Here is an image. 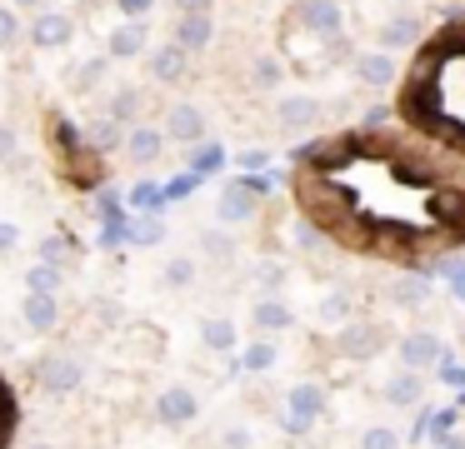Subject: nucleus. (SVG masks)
Segmentation results:
<instances>
[{"label":"nucleus","instance_id":"f3484780","mask_svg":"<svg viewBox=\"0 0 465 449\" xmlns=\"http://www.w3.org/2000/svg\"><path fill=\"white\" fill-rule=\"evenodd\" d=\"M211 35H215V20H211V10H201V15H181V20H175V45H185L191 55H201V50H211Z\"/></svg>","mask_w":465,"mask_h":449},{"label":"nucleus","instance_id":"4be33fe9","mask_svg":"<svg viewBox=\"0 0 465 449\" xmlns=\"http://www.w3.org/2000/svg\"><path fill=\"white\" fill-rule=\"evenodd\" d=\"M145 50V25L141 20H125L121 30H111V40H105V55L111 60H135Z\"/></svg>","mask_w":465,"mask_h":449},{"label":"nucleus","instance_id":"0eeeda50","mask_svg":"<svg viewBox=\"0 0 465 449\" xmlns=\"http://www.w3.org/2000/svg\"><path fill=\"white\" fill-rule=\"evenodd\" d=\"M151 415H155V425H165V429H191L195 419H201V395H195L191 385H165L161 395H155Z\"/></svg>","mask_w":465,"mask_h":449},{"label":"nucleus","instance_id":"49530a36","mask_svg":"<svg viewBox=\"0 0 465 449\" xmlns=\"http://www.w3.org/2000/svg\"><path fill=\"white\" fill-rule=\"evenodd\" d=\"M11 155H15V130L0 125V160H11Z\"/></svg>","mask_w":465,"mask_h":449},{"label":"nucleus","instance_id":"ddd939ff","mask_svg":"<svg viewBox=\"0 0 465 449\" xmlns=\"http://www.w3.org/2000/svg\"><path fill=\"white\" fill-rule=\"evenodd\" d=\"M355 80H361V85H371V90L395 85V80H401L395 55H391V50H361V55H355Z\"/></svg>","mask_w":465,"mask_h":449},{"label":"nucleus","instance_id":"37998d69","mask_svg":"<svg viewBox=\"0 0 465 449\" xmlns=\"http://www.w3.org/2000/svg\"><path fill=\"white\" fill-rule=\"evenodd\" d=\"M15 245H21V229L11 220H0V255H15Z\"/></svg>","mask_w":465,"mask_h":449},{"label":"nucleus","instance_id":"393cba45","mask_svg":"<svg viewBox=\"0 0 465 449\" xmlns=\"http://www.w3.org/2000/svg\"><path fill=\"white\" fill-rule=\"evenodd\" d=\"M351 289H331V295H325L321 299V305H315V315H321V325H335V329H341V325H351Z\"/></svg>","mask_w":465,"mask_h":449},{"label":"nucleus","instance_id":"c03bdc74","mask_svg":"<svg viewBox=\"0 0 465 449\" xmlns=\"http://www.w3.org/2000/svg\"><path fill=\"white\" fill-rule=\"evenodd\" d=\"M115 5H121V15L141 20V15H151V5H155V0H115Z\"/></svg>","mask_w":465,"mask_h":449},{"label":"nucleus","instance_id":"f8f14e48","mask_svg":"<svg viewBox=\"0 0 465 449\" xmlns=\"http://www.w3.org/2000/svg\"><path fill=\"white\" fill-rule=\"evenodd\" d=\"M381 395H385V405H391V409H420V399H425V375H420V369H405V365H401L391 379H385Z\"/></svg>","mask_w":465,"mask_h":449},{"label":"nucleus","instance_id":"09e8293b","mask_svg":"<svg viewBox=\"0 0 465 449\" xmlns=\"http://www.w3.org/2000/svg\"><path fill=\"white\" fill-rule=\"evenodd\" d=\"M435 449H465V439H460V434H450V439H440Z\"/></svg>","mask_w":465,"mask_h":449},{"label":"nucleus","instance_id":"a878e982","mask_svg":"<svg viewBox=\"0 0 465 449\" xmlns=\"http://www.w3.org/2000/svg\"><path fill=\"white\" fill-rule=\"evenodd\" d=\"M355 444H361V449H405V434L395 425H365Z\"/></svg>","mask_w":465,"mask_h":449},{"label":"nucleus","instance_id":"6e6552de","mask_svg":"<svg viewBox=\"0 0 465 449\" xmlns=\"http://www.w3.org/2000/svg\"><path fill=\"white\" fill-rule=\"evenodd\" d=\"M450 355V349H445V339L435 335V329H405L401 339H395V359H401L405 369H435L440 365V359Z\"/></svg>","mask_w":465,"mask_h":449},{"label":"nucleus","instance_id":"79ce46f5","mask_svg":"<svg viewBox=\"0 0 465 449\" xmlns=\"http://www.w3.org/2000/svg\"><path fill=\"white\" fill-rule=\"evenodd\" d=\"M255 444V434H251V425H231L221 434V449H251Z\"/></svg>","mask_w":465,"mask_h":449},{"label":"nucleus","instance_id":"72a5a7b5","mask_svg":"<svg viewBox=\"0 0 465 449\" xmlns=\"http://www.w3.org/2000/svg\"><path fill=\"white\" fill-rule=\"evenodd\" d=\"M71 255H75V239H71V235H45V239H41V259H45V265L61 269Z\"/></svg>","mask_w":465,"mask_h":449},{"label":"nucleus","instance_id":"4c0bfd02","mask_svg":"<svg viewBox=\"0 0 465 449\" xmlns=\"http://www.w3.org/2000/svg\"><path fill=\"white\" fill-rule=\"evenodd\" d=\"M201 180H205V175H195V170L175 175L171 185H165V200H185V195H195V190H201Z\"/></svg>","mask_w":465,"mask_h":449},{"label":"nucleus","instance_id":"4468645a","mask_svg":"<svg viewBox=\"0 0 465 449\" xmlns=\"http://www.w3.org/2000/svg\"><path fill=\"white\" fill-rule=\"evenodd\" d=\"M125 160L131 165H155L161 160V150H165V130H155V125H131L125 130Z\"/></svg>","mask_w":465,"mask_h":449},{"label":"nucleus","instance_id":"2eb2a0df","mask_svg":"<svg viewBox=\"0 0 465 449\" xmlns=\"http://www.w3.org/2000/svg\"><path fill=\"white\" fill-rule=\"evenodd\" d=\"M275 365H281V345H275V339L251 335V345H241V369H245L251 379H265Z\"/></svg>","mask_w":465,"mask_h":449},{"label":"nucleus","instance_id":"f704fd0d","mask_svg":"<svg viewBox=\"0 0 465 449\" xmlns=\"http://www.w3.org/2000/svg\"><path fill=\"white\" fill-rule=\"evenodd\" d=\"M135 115H141V90H131V85L115 90V100H111V120H121V125H125V120H135Z\"/></svg>","mask_w":465,"mask_h":449},{"label":"nucleus","instance_id":"c9c22d12","mask_svg":"<svg viewBox=\"0 0 465 449\" xmlns=\"http://www.w3.org/2000/svg\"><path fill=\"white\" fill-rule=\"evenodd\" d=\"M251 80H255V90H275V85H281V60L261 55V60H255V70H251Z\"/></svg>","mask_w":465,"mask_h":449},{"label":"nucleus","instance_id":"b1692460","mask_svg":"<svg viewBox=\"0 0 465 449\" xmlns=\"http://www.w3.org/2000/svg\"><path fill=\"white\" fill-rule=\"evenodd\" d=\"M61 269L45 265V259H35L31 269H25V295H61Z\"/></svg>","mask_w":465,"mask_h":449},{"label":"nucleus","instance_id":"6ab92c4d","mask_svg":"<svg viewBox=\"0 0 465 449\" xmlns=\"http://www.w3.org/2000/svg\"><path fill=\"white\" fill-rule=\"evenodd\" d=\"M21 315H25V325H31V335H51V329L61 325V295H25Z\"/></svg>","mask_w":465,"mask_h":449},{"label":"nucleus","instance_id":"a19ab883","mask_svg":"<svg viewBox=\"0 0 465 449\" xmlns=\"http://www.w3.org/2000/svg\"><path fill=\"white\" fill-rule=\"evenodd\" d=\"M430 415H435V405H420V409H415V419H411V444H425V439H430Z\"/></svg>","mask_w":465,"mask_h":449},{"label":"nucleus","instance_id":"a18cd8bd","mask_svg":"<svg viewBox=\"0 0 465 449\" xmlns=\"http://www.w3.org/2000/svg\"><path fill=\"white\" fill-rule=\"evenodd\" d=\"M241 170L251 175V170H265V150H245L241 155Z\"/></svg>","mask_w":465,"mask_h":449},{"label":"nucleus","instance_id":"de8ad7c7","mask_svg":"<svg viewBox=\"0 0 465 449\" xmlns=\"http://www.w3.org/2000/svg\"><path fill=\"white\" fill-rule=\"evenodd\" d=\"M175 10L181 15H201V10H211V0H175Z\"/></svg>","mask_w":465,"mask_h":449},{"label":"nucleus","instance_id":"39448f33","mask_svg":"<svg viewBox=\"0 0 465 449\" xmlns=\"http://www.w3.org/2000/svg\"><path fill=\"white\" fill-rule=\"evenodd\" d=\"M35 385H41L45 395H55V399L75 395V389L85 385V359H81V355H65V349H55V355H45L41 365H35Z\"/></svg>","mask_w":465,"mask_h":449},{"label":"nucleus","instance_id":"473e14b6","mask_svg":"<svg viewBox=\"0 0 465 449\" xmlns=\"http://www.w3.org/2000/svg\"><path fill=\"white\" fill-rule=\"evenodd\" d=\"M191 170H195V175H221V170H225V150L221 145H195Z\"/></svg>","mask_w":465,"mask_h":449},{"label":"nucleus","instance_id":"f257e3e1","mask_svg":"<svg viewBox=\"0 0 465 449\" xmlns=\"http://www.w3.org/2000/svg\"><path fill=\"white\" fill-rule=\"evenodd\" d=\"M295 200L311 225L361 249L411 255L465 239V170L391 130L301 145Z\"/></svg>","mask_w":465,"mask_h":449},{"label":"nucleus","instance_id":"1a4fd4ad","mask_svg":"<svg viewBox=\"0 0 465 449\" xmlns=\"http://www.w3.org/2000/svg\"><path fill=\"white\" fill-rule=\"evenodd\" d=\"M275 120H281L285 135H311L321 125V105L311 95H281L275 100Z\"/></svg>","mask_w":465,"mask_h":449},{"label":"nucleus","instance_id":"cd10ccee","mask_svg":"<svg viewBox=\"0 0 465 449\" xmlns=\"http://www.w3.org/2000/svg\"><path fill=\"white\" fill-rule=\"evenodd\" d=\"M460 434V405H435L430 415V444H440V439Z\"/></svg>","mask_w":465,"mask_h":449},{"label":"nucleus","instance_id":"9b49d317","mask_svg":"<svg viewBox=\"0 0 465 449\" xmlns=\"http://www.w3.org/2000/svg\"><path fill=\"white\" fill-rule=\"evenodd\" d=\"M165 140H175V145H205V115L195 105H171L165 110Z\"/></svg>","mask_w":465,"mask_h":449},{"label":"nucleus","instance_id":"f03ea898","mask_svg":"<svg viewBox=\"0 0 465 449\" xmlns=\"http://www.w3.org/2000/svg\"><path fill=\"white\" fill-rule=\"evenodd\" d=\"M395 110L415 135L455 145L465 155V15L420 45L411 75L401 80Z\"/></svg>","mask_w":465,"mask_h":449},{"label":"nucleus","instance_id":"e433bc0d","mask_svg":"<svg viewBox=\"0 0 465 449\" xmlns=\"http://www.w3.org/2000/svg\"><path fill=\"white\" fill-rule=\"evenodd\" d=\"M435 379H440L445 389H460V395H465V365L455 355H445L440 365H435Z\"/></svg>","mask_w":465,"mask_h":449},{"label":"nucleus","instance_id":"7c9ffc66","mask_svg":"<svg viewBox=\"0 0 465 449\" xmlns=\"http://www.w3.org/2000/svg\"><path fill=\"white\" fill-rule=\"evenodd\" d=\"M381 40H385V50H405V45L415 40V15H395V20H385Z\"/></svg>","mask_w":465,"mask_h":449},{"label":"nucleus","instance_id":"3c124183","mask_svg":"<svg viewBox=\"0 0 465 449\" xmlns=\"http://www.w3.org/2000/svg\"><path fill=\"white\" fill-rule=\"evenodd\" d=\"M11 5H41V0H11Z\"/></svg>","mask_w":465,"mask_h":449},{"label":"nucleus","instance_id":"58836bf2","mask_svg":"<svg viewBox=\"0 0 465 449\" xmlns=\"http://www.w3.org/2000/svg\"><path fill=\"white\" fill-rule=\"evenodd\" d=\"M15 40H21V15L11 5H0V50L15 45Z\"/></svg>","mask_w":465,"mask_h":449},{"label":"nucleus","instance_id":"7ed1b4c3","mask_svg":"<svg viewBox=\"0 0 465 449\" xmlns=\"http://www.w3.org/2000/svg\"><path fill=\"white\" fill-rule=\"evenodd\" d=\"M325 409H331L325 385H315V379H295V385L285 389V399H281L275 425H281L291 439H305V434H315V425L325 419Z\"/></svg>","mask_w":465,"mask_h":449},{"label":"nucleus","instance_id":"c85d7f7f","mask_svg":"<svg viewBox=\"0 0 465 449\" xmlns=\"http://www.w3.org/2000/svg\"><path fill=\"white\" fill-rule=\"evenodd\" d=\"M165 220L161 215H131V245H161Z\"/></svg>","mask_w":465,"mask_h":449},{"label":"nucleus","instance_id":"412c9836","mask_svg":"<svg viewBox=\"0 0 465 449\" xmlns=\"http://www.w3.org/2000/svg\"><path fill=\"white\" fill-rule=\"evenodd\" d=\"M185 65H191V50L175 45V40H165V45L151 55V75L161 80V85H175V80L185 75Z\"/></svg>","mask_w":465,"mask_h":449},{"label":"nucleus","instance_id":"bb28decb","mask_svg":"<svg viewBox=\"0 0 465 449\" xmlns=\"http://www.w3.org/2000/svg\"><path fill=\"white\" fill-rule=\"evenodd\" d=\"M161 205H171V200H165V185L141 180V185L131 190V210H135V215H161Z\"/></svg>","mask_w":465,"mask_h":449},{"label":"nucleus","instance_id":"aec40b11","mask_svg":"<svg viewBox=\"0 0 465 449\" xmlns=\"http://www.w3.org/2000/svg\"><path fill=\"white\" fill-rule=\"evenodd\" d=\"M201 345L211 349V355H235V349H241V329H235V319H225V315L201 319Z\"/></svg>","mask_w":465,"mask_h":449},{"label":"nucleus","instance_id":"9d476101","mask_svg":"<svg viewBox=\"0 0 465 449\" xmlns=\"http://www.w3.org/2000/svg\"><path fill=\"white\" fill-rule=\"evenodd\" d=\"M291 325H295V309L285 305L281 295H261V299L251 305V329H255V335L275 339V335H285Z\"/></svg>","mask_w":465,"mask_h":449},{"label":"nucleus","instance_id":"423d86ee","mask_svg":"<svg viewBox=\"0 0 465 449\" xmlns=\"http://www.w3.org/2000/svg\"><path fill=\"white\" fill-rule=\"evenodd\" d=\"M285 15H291V30H311V35H321V40L345 35V10H341V0H295Z\"/></svg>","mask_w":465,"mask_h":449},{"label":"nucleus","instance_id":"8fccbe9b","mask_svg":"<svg viewBox=\"0 0 465 449\" xmlns=\"http://www.w3.org/2000/svg\"><path fill=\"white\" fill-rule=\"evenodd\" d=\"M31 449H55V444H45V439H35V444Z\"/></svg>","mask_w":465,"mask_h":449},{"label":"nucleus","instance_id":"dca6fc26","mask_svg":"<svg viewBox=\"0 0 465 449\" xmlns=\"http://www.w3.org/2000/svg\"><path fill=\"white\" fill-rule=\"evenodd\" d=\"M215 215H221L225 225H245V220L255 215V190L245 185V180L225 185V190H221V205H215Z\"/></svg>","mask_w":465,"mask_h":449},{"label":"nucleus","instance_id":"ea45409f","mask_svg":"<svg viewBox=\"0 0 465 449\" xmlns=\"http://www.w3.org/2000/svg\"><path fill=\"white\" fill-rule=\"evenodd\" d=\"M201 249H205L211 259H231V239H225L221 229H205V235H201Z\"/></svg>","mask_w":465,"mask_h":449},{"label":"nucleus","instance_id":"c756f323","mask_svg":"<svg viewBox=\"0 0 465 449\" xmlns=\"http://www.w3.org/2000/svg\"><path fill=\"white\" fill-rule=\"evenodd\" d=\"M161 279L171 289H191L195 285V259L191 255H171V259H165V269H161Z\"/></svg>","mask_w":465,"mask_h":449},{"label":"nucleus","instance_id":"2f4dec72","mask_svg":"<svg viewBox=\"0 0 465 449\" xmlns=\"http://www.w3.org/2000/svg\"><path fill=\"white\" fill-rule=\"evenodd\" d=\"M440 279H445V289H450V299H460V305H465V255L440 259Z\"/></svg>","mask_w":465,"mask_h":449},{"label":"nucleus","instance_id":"20e7f679","mask_svg":"<svg viewBox=\"0 0 465 449\" xmlns=\"http://www.w3.org/2000/svg\"><path fill=\"white\" fill-rule=\"evenodd\" d=\"M385 345H391V329L375 325V319H351V325H341V329L331 335V349H335L341 359H355V365L375 359Z\"/></svg>","mask_w":465,"mask_h":449},{"label":"nucleus","instance_id":"a211bd4d","mask_svg":"<svg viewBox=\"0 0 465 449\" xmlns=\"http://www.w3.org/2000/svg\"><path fill=\"white\" fill-rule=\"evenodd\" d=\"M31 45H41V50H61V45H71V15H61V10H45V15H35V25H31Z\"/></svg>","mask_w":465,"mask_h":449},{"label":"nucleus","instance_id":"5701e85b","mask_svg":"<svg viewBox=\"0 0 465 449\" xmlns=\"http://www.w3.org/2000/svg\"><path fill=\"white\" fill-rule=\"evenodd\" d=\"M391 299L395 305H425V299H430V275H420V269H415V275H395L391 279Z\"/></svg>","mask_w":465,"mask_h":449}]
</instances>
